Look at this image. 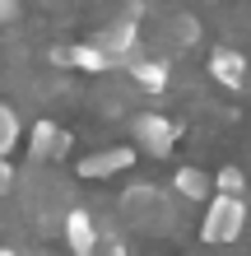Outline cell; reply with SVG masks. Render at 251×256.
Here are the masks:
<instances>
[{"label": "cell", "mask_w": 251, "mask_h": 256, "mask_svg": "<svg viewBox=\"0 0 251 256\" xmlns=\"http://www.w3.org/2000/svg\"><path fill=\"white\" fill-rule=\"evenodd\" d=\"M247 228V200L242 196H210L205 205V219H200V238L210 247H224V242H238Z\"/></svg>", "instance_id": "6da1fadb"}, {"label": "cell", "mask_w": 251, "mask_h": 256, "mask_svg": "<svg viewBox=\"0 0 251 256\" xmlns=\"http://www.w3.org/2000/svg\"><path fill=\"white\" fill-rule=\"evenodd\" d=\"M126 219L135 224V228H154V233H163L168 224H172V205L163 200V191H154V186H135V191H126Z\"/></svg>", "instance_id": "7a4b0ae2"}, {"label": "cell", "mask_w": 251, "mask_h": 256, "mask_svg": "<svg viewBox=\"0 0 251 256\" xmlns=\"http://www.w3.org/2000/svg\"><path fill=\"white\" fill-rule=\"evenodd\" d=\"M93 47L107 56L112 66H130V61H135V47H140V28H135V19H116V24H107V28L93 38Z\"/></svg>", "instance_id": "3957f363"}, {"label": "cell", "mask_w": 251, "mask_h": 256, "mask_svg": "<svg viewBox=\"0 0 251 256\" xmlns=\"http://www.w3.org/2000/svg\"><path fill=\"white\" fill-rule=\"evenodd\" d=\"M130 130H135V144H144L149 154H172V144H177V126L168 122V116H158V112H140L135 122H130Z\"/></svg>", "instance_id": "277c9868"}, {"label": "cell", "mask_w": 251, "mask_h": 256, "mask_svg": "<svg viewBox=\"0 0 251 256\" xmlns=\"http://www.w3.org/2000/svg\"><path fill=\"white\" fill-rule=\"evenodd\" d=\"M130 163H135V149L130 144H116V149H98V154L79 158V177H112V172H126Z\"/></svg>", "instance_id": "5b68a950"}, {"label": "cell", "mask_w": 251, "mask_h": 256, "mask_svg": "<svg viewBox=\"0 0 251 256\" xmlns=\"http://www.w3.org/2000/svg\"><path fill=\"white\" fill-rule=\"evenodd\" d=\"M65 242H70V252L75 256H93L98 252V224L84 214V210H65Z\"/></svg>", "instance_id": "8992f818"}, {"label": "cell", "mask_w": 251, "mask_h": 256, "mask_svg": "<svg viewBox=\"0 0 251 256\" xmlns=\"http://www.w3.org/2000/svg\"><path fill=\"white\" fill-rule=\"evenodd\" d=\"M70 144V135L56 126V122H37L33 126V144H28V154H33V163H47V158H61Z\"/></svg>", "instance_id": "52a82bcc"}, {"label": "cell", "mask_w": 251, "mask_h": 256, "mask_svg": "<svg viewBox=\"0 0 251 256\" xmlns=\"http://www.w3.org/2000/svg\"><path fill=\"white\" fill-rule=\"evenodd\" d=\"M51 61L56 66H75V70H88V74H102V70H112V61L102 56L93 42H84V47H56L51 52Z\"/></svg>", "instance_id": "ba28073f"}, {"label": "cell", "mask_w": 251, "mask_h": 256, "mask_svg": "<svg viewBox=\"0 0 251 256\" xmlns=\"http://www.w3.org/2000/svg\"><path fill=\"white\" fill-rule=\"evenodd\" d=\"M210 74H214L219 84H228V88H242V84H247V61H242L233 47H219V52L210 56Z\"/></svg>", "instance_id": "9c48e42d"}, {"label": "cell", "mask_w": 251, "mask_h": 256, "mask_svg": "<svg viewBox=\"0 0 251 256\" xmlns=\"http://www.w3.org/2000/svg\"><path fill=\"white\" fill-rule=\"evenodd\" d=\"M172 186L182 191L186 200H210V196H214V182H210V177H205L200 168H177Z\"/></svg>", "instance_id": "30bf717a"}, {"label": "cell", "mask_w": 251, "mask_h": 256, "mask_svg": "<svg viewBox=\"0 0 251 256\" xmlns=\"http://www.w3.org/2000/svg\"><path fill=\"white\" fill-rule=\"evenodd\" d=\"M130 80L140 88H149V94H158V88H168V66L163 61H130Z\"/></svg>", "instance_id": "8fae6325"}, {"label": "cell", "mask_w": 251, "mask_h": 256, "mask_svg": "<svg viewBox=\"0 0 251 256\" xmlns=\"http://www.w3.org/2000/svg\"><path fill=\"white\" fill-rule=\"evenodd\" d=\"M14 144H19V116H14L9 102H0V158H5Z\"/></svg>", "instance_id": "7c38bea8"}, {"label": "cell", "mask_w": 251, "mask_h": 256, "mask_svg": "<svg viewBox=\"0 0 251 256\" xmlns=\"http://www.w3.org/2000/svg\"><path fill=\"white\" fill-rule=\"evenodd\" d=\"M214 191L219 196H242V172L238 168H224V172L214 177Z\"/></svg>", "instance_id": "4fadbf2b"}, {"label": "cell", "mask_w": 251, "mask_h": 256, "mask_svg": "<svg viewBox=\"0 0 251 256\" xmlns=\"http://www.w3.org/2000/svg\"><path fill=\"white\" fill-rule=\"evenodd\" d=\"M19 19V0H0V24H14Z\"/></svg>", "instance_id": "5bb4252c"}, {"label": "cell", "mask_w": 251, "mask_h": 256, "mask_svg": "<svg viewBox=\"0 0 251 256\" xmlns=\"http://www.w3.org/2000/svg\"><path fill=\"white\" fill-rule=\"evenodd\" d=\"M0 256H9V252H5V247H0Z\"/></svg>", "instance_id": "9a60e30c"}]
</instances>
